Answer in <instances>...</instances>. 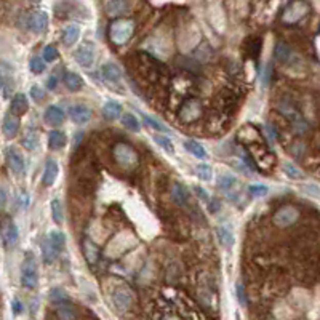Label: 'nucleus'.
<instances>
[{
  "mask_svg": "<svg viewBox=\"0 0 320 320\" xmlns=\"http://www.w3.org/2000/svg\"><path fill=\"white\" fill-rule=\"evenodd\" d=\"M135 34V23L131 19H115L109 28L111 42L115 45H125Z\"/></svg>",
  "mask_w": 320,
  "mask_h": 320,
  "instance_id": "obj_1",
  "label": "nucleus"
},
{
  "mask_svg": "<svg viewBox=\"0 0 320 320\" xmlns=\"http://www.w3.org/2000/svg\"><path fill=\"white\" fill-rule=\"evenodd\" d=\"M143 118H144V124L148 125V127H151L152 130H155V131H164V133L168 131V128H167L162 122H158L157 118L149 117V115H143Z\"/></svg>",
  "mask_w": 320,
  "mask_h": 320,
  "instance_id": "obj_41",
  "label": "nucleus"
},
{
  "mask_svg": "<svg viewBox=\"0 0 320 320\" xmlns=\"http://www.w3.org/2000/svg\"><path fill=\"white\" fill-rule=\"evenodd\" d=\"M66 144H68V136H66L64 131H61V130L50 131V135H48V148L51 151H59V149L64 148Z\"/></svg>",
  "mask_w": 320,
  "mask_h": 320,
  "instance_id": "obj_21",
  "label": "nucleus"
},
{
  "mask_svg": "<svg viewBox=\"0 0 320 320\" xmlns=\"http://www.w3.org/2000/svg\"><path fill=\"white\" fill-rule=\"evenodd\" d=\"M38 284L37 263L32 253H26V258L21 266V285L28 290H34Z\"/></svg>",
  "mask_w": 320,
  "mask_h": 320,
  "instance_id": "obj_4",
  "label": "nucleus"
},
{
  "mask_svg": "<svg viewBox=\"0 0 320 320\" xmlns=\"http://www.w3.org/2000/svg\"><path fill=\"white\" fill-rule=\"evenodd\" d=\"M154 141H155L162 149H165L167 152H170V154L175 152V144H173V141H171L167 135H154Z\"/></svg>",
  "mask_w": 320,
  "mask_h": 320,
  "instance_id": "obj_37",
  "label": "nucleus"
},
{
  "mask_svg": "<svg viewBox=\"0 0 320 320\" xmlns=\"http://www.w3.org/2000/svg\"><path fill=\"white\" fill-rule=\"evenodd\" d=\"M56 315L59 320H75V309L71 306V303H61L56 306Z\"/></svg>",
  "mask_w": 320,
  "mask_h": 320,
  "instance_id": "obj_29",
  "label": "nucleus"
},
{
  "mask_svg": "<svg viewBox=\"0 0 320 320\" xmlns=\"http://www.w3.org/2000/svg\"><path fill=\"white\" fill-rule=\"evenodd\" d=\"M184 149L188 151V152H191V154H192L194 157H197L198 160H205V158L208 157L205 148H204V146L200 144L198 141H195V139H188V141H184Z\"/></svg>",
  "mask_w": 320,
  "mask_h": 320,
  "instance_id": "obj_26",
  "label": "nucleus"
},
{
  "mask_svg": "<svg viewBox=\"0 0 320 320\" xmlns=\"http://www.w3.org/2000/svg\"><path fill=\"white\" fill-rule=\"evenodd\" d=\"M47 26H48V13L47 11L38 10V11H34L32 15L29 16V28L35 34L45 32Z\"/></svg>",
  "mask_w": 320,
  "mask_h": 320,
  "instance_id": "obj_14",
  "label": "nucleus"
},
{
  "mask_svg": "<svg viewBox=\"0 0 320 320\" xmlns=\"http://www.w3.org/2000/svg\"><path fill=\"white\" fill-rule=\"evenodd\" d=\"M45 61L40 58V56H34V58H31V63H29V69H31V72L32 74H42L44 71H45Z\"/></svg>",
  "mask_w": 320,
  "mask_h": 320,
  "instance_id": "obj_39",
  "label": "nucleus"
},
{
  "mask_svg": "<svg viewBox=\"0 0 320 320\" xmlns=\"http://www.w3.org/2000/svg\"><path fill=\"white\" fill-rule=\"evenodd\" d=\"M84 255H85V258H87V261L90 263V264H93V263H96L98 261V256H99V248H98V245L93 242L91 238H85L84 240Z\"/></svg>",
  "mask_w": 320,
  "mask_h": 320,
  "instance_id": "obj_27",
  "label": "nucleus"
},
{
  "mask_svg": "<svg viewBox=\"0 0 320 320\" xmlns=\"http://www.w3.org/2000/svg\"><path fill=\"white\" fill-rule=\"evenodd\" d=\"M284 171H285V175L291 179H304V173L290 162H284Z\"/></svg>",
  "mask_w": 320,
  "mask_h": 320,
  "instance_id": "obj_38",
  "label": "nucleus"
},
{
  "mask_svg": "<svg viewBox=\"0 0 320 320\" xmlns=\"http://www.w3.org/2000/svg\"><path fill=\"white\" fill-rule=\"evenodd\" d=\"M291 58H293V51L290 50V47L282 44V42L277 44V47H275V59L278 63H282V64H287Z\"/></svg>",
  "mask_w": 320,
  "mask_h": 320,
  "instance_id": "obj_30",
  "label": "nucleus"
},
{
  "mask_svg": "<svg viewBox=\"0 0 320 320\" xmlns=\"http://www.w3.org/2000/svg\"><path fill=\"white\" fill-rule=\"evenodd\" d=\"M112 154H114L115 162L122 168H125V170H133L138 165V154L127 143L115 144L114 149H112Z\"/></svg>",
  "mask_w": 320,
  "mask_h": 320,
  "instance_id": "obj_3",
  "label": "nucleus"
},
{
  "mask_svg": "<svg viewBox=\"0 0 320 320\" xmlns=\"http://www.w3.org/2000/svg\"><path fill=\"white\" fill-rule=\"evenodd\" d=\"M5 154H7V162H8L10 170L15 173V175H23L26 170V160L21 151L10 146V148H7Z\"/></svg>",
  "mask_w": 320,
  "mask_h": 320,
  "instance_id": "obj_9",
  "label": "nucleus"
},
{
  "mask_svg": "<svg viewBox=\"0 0 320 320\" xmlns=\"http://www.w3.org/2000/svg\"><path fill=\"white\" fill-rule=\"evenodd\" d=\"M299 218V211L295 207H282L280 210L275 211L274 215V223L278 226V228H288V226L295 224V221H298Z\"/></svg>",
  "mask_w": 320,
  "mask_h": 320,
  "instance_id": "obj_7",
  "label": "nucleus"
},
{
  "mask_svg": "<svg viewBox=\"0 0 320 320\" xmlns=\"http://www.w3.org/2000/svg\"><path fill=\"white\" fill-rule=\"evenodd\" d=\"M48 240L58 251H61L64 248V245H66V235L61 231H51L48 234Z\"/></svg>",
  "mask_w": 320,
  "mask_h": 320,
  "instance_id": "obj_34",
  "label": "nucleus"
},
{
  "mask_svg": "<svg viewBox=\"0 0 320 320\" xmlns=\"http://www.w3.org/2000/svg\"><path fill=\"white\" fill-rule=\"evenodd\" d=\"M21 143H23V146H24V148L28 149V151L37 149V146H38V136H37V133L32 131V130H28V131L24 133V136H23Z\"/></svg>",
  "mask_w": 320,
  "mask_h": 320,
  "instance_id": "obj_33",
  "label": "nucleus"
},
{
  "mask_svg": "<svg viewBox=\"0 0 320 320\" xmlns=\"http://www.w3.org/2000/svg\"><path fill=\"white\" fill-rule=\"evenodd\" d=\"M74 59L77 61L78 66H82L84 69H90L93 68L96 59V48L91 42H85L80 45L75 51H74Z\"/></svg>",
  "mask_w": 320,
  "mask_h": 320,
  "instance_id": "obj_5",
  "label": "nucleus"
},
{
  "mask_svg": "<svg viewBox=\"0 0 320 320\" xmlns=\"http://www.w3.org/2000/svg\"><path fill=\"white\" fill-rule=\"evenodd\" d=\"M0 235L4 237V242L8 247H15L16 242H18V238H19L18 226L13 223L11 219H4L2 226H0Z\"/></svg>",
  "mask_w": 320,
  "mask_h": 320,
  "instance_id": "obj_12",
  "label": "nucleus"
},
{
  "mask_svg": "<svg viewBox=\"0 0 320 320\" xmlns=\"http://www.w3.org/2000/svg\"><path fill=\"white\" fill-rule=\"evenodd\" d=\"M101 75H103V78L106 80V82H108L109 85H112V87L120 85L122 84V78H124L122 71H120V68L115 63L103 64L101 66Z\"/></svg>",
  "mask_w": 320,
  "mask_h": 320,
  "instance_id": "obj_10",
  "label": "nucleus"
},
{
  "mask_svg": "<svg viewBox=\"0 0 320 320\" xmlns=\"http://www.w3.org/2000/svg\"><path fill=\"white\" fill-rule=\"evenodd\" d=\"M63 82H64V87L68 88L69 91H80L84 88V80L78 74L75 72H66L64 77H63Z\"/></svg>",
  "mask_w": 320,
  "mask_h": 320,
  "instance_id": "obj_25",
  "label": "nucleus"
},
{
  "mask_svg": "<svg viewBox=\"0 0 320 320\" xmlns=\"http://www.w3.org/2000/svg\"><path fill=\"white\" fill-rule=\"evenodd\" d=\"M171 200L176 205H179V207H186V205H188V202H189V191H188V188H186L184 184L176 181L175 184H173V188H171Z\"/></svg>",
  "mask_w": 320,
  "mask_h": 320,
  "instance_id": "obj_19",
  "label": "nucleus"
},
{
  "mask_svg": "<svg viewBox=\"0 0 320 320\" xmlns=\"http://www.w3.org/2000/svg\"><path fill=\"white\" fill-rule=\"evenodd\" d=\"M44 118H45V122L48 125L59 127L64 122L66 114H64V111L59 108V106H48V108L45 109V112H44Z\"/></svg>",
  "mask_w": 320,
  "mask_h": 320,
  "instance_id": "obj_16",
  "label": "nucleus"
},
{
  "mask_svg": "<svg viewBox=\"0 0 320 320\" xmlns=\"http://www.w3.org/2000/svg\"><path fill=\"white\" fill-rule=\"evenodd\" d=\"M58 82H59V80H58L55 75H50V77L47 78V90H55L56 85H58Z\"/></svg>",
  "mask_w": 320,
  "mask_h": 320,
  "instance_id": "obj_48",
  "label": "nucleus"
},
{
  "mask_svg": "<svg viewBox=\"0 0 320 320\" xmlns=\"http://www.w3.org/2000/svg\"><path fill=\"white\" fill-rule=\"evenodd\" d=\"M91 109L85 104H74L69 108V118L75 125H85L91 120Z\"/></svg>",
  "mask_w": 320,
  "mask_h": 320,
  "instance_id": "obj_11",
  "label": "nucleus"
},
{
  "mask_svg": "<svg viewBox=\"0 0 320 320\" xmlns=\"http://www.w3.org/2000/svg\"><path fill=\"white\" fill-rule=\"evenodd\" d=\"M109 295H111L112 306L118 312H127L130 309V306L133 303V293L125 284L117 282L115 285H111Z\"/></svg>",
  "mask_w": 320,
  "mask_h": 320,
  "instance_id": "obj_2",
  "label": "nucleus"
},
{
  "mask_svg": "<svg viewBox=\"0 0 320 320\" xmlns=\"http://www.w3.org/2000/svg\"><path fill=\"white\" fill-rule=\"evenodd\" d=\"M103 117L106 120H117L122 117V104L118 101L109 99L103 106Z\"/></svg>",
  "mask_w": 320,
  "mask_h": 320,
  "instance_id": "obj_20",
  "label": "nucleus"
},
{
  "mask_svg": "<svg viewBox=\"0 0 320 320\" xmlns=\"http://www.w3.org/2000/svg\"><path fill=\"white\" fill-rule=\"evenodd\" d=\"M0 244H2V235H0Z\"/></svg>",
  "mask_w": 320,
  "mask_h": 320,
  "instance_id": "obj_52",
  "label": "nucleus"
},
{
  "mask_svg": "<svg viewBox=\"0 0 320 320\" xmlns=\"http://www.w3.org/2000/svg\"><path fill=\"white\" fill-rule=\"evenodd\" d=\"M248 192L253 197H263V195L268 194V188H266L264 184H251L248 188Z\"/></svg>",
  "mask_w": 320,
  "mask_h": 320,
  "instance_id": "obj_42",
  "label": "nucleus"
},
{
  "mask_svg": "<svg viewBox=\"0 0 320 320\" xmlns=\"http://www.w3.org/2000/svg\"><path fill=\"white\" fill-rule=\"evenodd\" d=\"M216 235H218V240L219 244L226 248H231L234 247L235 244V238H234V232L229 226H218L216 228Z\"/></svg>",
  "mask_w": 320,
  "mask_h": 320,
  "instance_id": "obj_23",
  "label": "nucleus"
},
{
  "mask_svg": "<svg viewBox=\"0 0 320 320\" xmlns=\"http://www.w3.org/2000/svg\"><path fill=\"white\" fill-rule=\"evenodd\" d=\"M11 309H13V314H15V315H21L23 311H24V306H23V303L19 299H13Z\"/></svg>",
  "mask_w": 320,
  "mask_h": 320,
  "instance_id": "obj_47",
  "label": "nucleus"
},
{
  "mask_svg": "<svg viewBox=\"0 0 320 320\" xmlns=\"http://www.w3.org/2000/svg\"><path fill=\"white\" fill-rule=\"evenodd\" d=\"M40 250H42V258L47 264H51V263H55L56 258H58V250L51 245V242L48 240V237H45L42 240V244H40Z\"/></svg>",
  "mask_w": 320,
  "mask_h": 320,
  "instance_id": "obj_24",
  "label": "nucleus"
},
{
  "mask_svg": "<svg viewBox=\"0 0 320 320\" xmlns=\"http://www.w3.org/2000/svg\"><path fill=\"white\" fill-rule=\"evenodd\" d=\"M120 120H122V125H124L127 130H130V131H139V130H141V122H139V118H138L135 114L125 112V114H122Z\"/></svg>",
  "mask_w": 320,
  "mask_h": 320,
  "instance_id": "obj_28",
  "label": "nucleus"
},
{
  "mask_svg": "<svg viewBox=\"0 0 320 320\" xmlns=\"http://www.w3.org/2000/svg\"><path fill=\"white\" fill-rule=\"evenodd\" d=\"M202 114V103L197 98H191L186 101L179 109V118L183 122H194Z\"/></svg>",
  "mask_w": 320,
  "mask_h": 320,
  "instance_id": "obj_6",
  "label": "nucleus"
},
{
  "mask_svg": "<svg viewBox=\"0 0 320 320\" xmlns=\"http://www.w3.org/2000/svg\"><path fill=\"white\" fill-rule=\"evenodd\" d=\"M195 175L200 181H211L213 178V168L208 164H200L195 167Z\"/></svg>",
  "mask_w": 320,
  "mask_h": 320,
  "instance_id": "obj_36",
  "label": "nucleus"
},
{
  "mask_svg": "<svg viewBox=\"0 0 320 320\" xmlns=\"http://www.w3.org/2000/svg\"><path fill=\"white\" fill-rule=\"evenodd\" d=\"M59 175V165L55 158H48L45 162V168H44V176H42V183L50 188V186L55 184L56 178Z\"/></svg>",
  "mask_w": 320,
  "mask_h": 320,
  "instance_id": "obj_15",
  "label": "nucleus"
},
{
  "mask_svg": "<svg viewBox=\"0 0 320 320\" xmlns=\"http://www.w3.org/2000/svg\"><path fill=\"white\" fill-rule=\"evenodd\" d=\"M31 98L35 101V103H40V101H44L45 98V91L40 88L38 85H34L31 87Z\"/></svg>",
  "mask_w": 320,
  "mask_h": 320,
  "instance_id": "obj_43",
  "label": "nucleus"
},
{
  "mask_svg": "<svg viewBox=\"0 0 320 320\" xmlns=\"http://www.w3.org/2000/svg\"><path fill=\"white\" fill-rule=\"evenodd\" d=\"M32 2H37V0H32Z\"/></svg>",
  "mask_w": 320,
  "mask_h": 320,
  "instance_id": "obj_53",
  "label": "nucleus"
},
{
  "mask_svg": "<svg viewBox=\"0 0 320 320\" xmlns=\"http://www.w3.org/2000/svg\"><path fill=\"white\" fill-rule=\"evenodd\" d=\"M194 191H195V194L204 200V202H208V194H207V191L204 189V188H200V186H195L194 188Z\"/></svg>",
  "mask_w": 320,
  "mask_h": 320,
  "instance_id": "obj_49",
  "label": "nucleus"
},
{
  "mask_svg": "<svg viewBox=\"0 0 320 320\" xmlns=\"http://www.w3.org/2000/svg\"><path fill=\"white\" fill-rule=\"evenodd\" d=\"M235 293H237V299H238V303L242 304V306H245L247 298H245V290H244V285H242V284H237V285H235Z\"/></svg>",
  "mask_w": 320,
  "mask_h": 320,
  "instance_id": "obj_45",
  "label": "nucleus"
},
{
  "mask_svg": "<svg viewBox=\"0 0 320 320\" xmlns=\"http://www.w3.org/2000/svg\"><path fill=\"white\" fill-rule=\"evenodd\" d=\"M50 208H51V218L56 224H61L63 219H64V211H63V204L59 198H53L51 204H50Z\"/></svg>",
  "mask_w": 320,
  "mask_h": 320,
  "instance_id": "obj_32",
  "label": "nucleus"
},
{
  "mask_svg": "<svg viewBox=\"0 0 320 320\" xmlns=\"http://www.w3.org/2000/svg\"><path fill=\"white\" fill-rule=\"evenodd\" d=\"M104 10L111 18L124 16L130 11V2L128 0H108L104 5Z\"/></svg>",
  "mask_w": 320,
  "mask_h": 320,
  "instance_id": "obj_13",
  "label": "nucleus"
},
{
  "mask_svg": "<svg viewBox=\"0 0 320 320\" xmlns=\"http://www.w3.org/2000/svg\"><path fill=\"white\" fill-rule=\"evenodd\" d=\"M58 50L56 47H53V45H47L42 51V59L45 63H53V61H56L58 59Z\"/></svg>",
  "mask_w": 320,
  "mask_h": 320,
  "instance_id": "obj_40",
  "label": "nucleus"
},
{
  "mask_svg": "<svg viewBox=\"0 0 320 320\" xmlns=\"http://www.w3.org/2000/svg\"><path fill=\"white\" fill-rule=\"evenodd\" d=\"M50 301L55 303L58 306L61 303H68L69 301V296H68V293H66L63 288L56 287V288H51L50 290Z\"/></svg>",
  "mask_w": 320,
  "mask_h": 320,
  "instance_id": "obj_35",
  "label": "nucleus"
},
{
  "mask_svg": "<svg viewBox=\"0 0 320 320\" xmlns=\"http://www.w3.org/2000/svg\"><path fill=\"white\" fill-rule=\"evenodd\" d=\"M80 38V28L77 24H69L66 26L63 31V44L64 47H74Z\"/></svg>",
  "mask_w": 320,
  "mask_h": 320,
  "instance_id": "obj_22",
  "label": "nucleus"
},
{
  "mask_svg": "<svg viewBox=\"0 0 320 320\" xmlns=\"http://www.w3.org/2000/svg\"><path fill=\"white\" fill-rule=\"evenodd\" d=\"M309 11V7L308 4H304L303 0H296V2H293L284 13V23H288V24H293V23H298L301 18L306 16V13Z\"/></svg>",
  "mask_w": 320,
  "mask_h": 320,
  "instance_id": "obj_8",
  "label": "nucleus"
},
{
  "mask_svg": "<svg viewBox=\"0 0 320 320\" xmlns=\"http://www.w3.org/2000/svg\"><path fill=\"white\" fill-rule=\"evenodd\" d=\"M82 138H84V133H82V131H78V133H77V136H75L74 149H77V148H78V144H80V141H82Z\"/></svg>",
  "mask_w": 320,
  "mask_h": 320,
  "instance_id": "obj_50",
  "label": "nucleus"
},
{
  "mask_svg": "<svg viewBox=\"0 0 320 320\" xmlns=\"http://www.w3.org/2000/svg\"><path fill=\"white\" fill-rule=\"evenodd\" d=\"M2 131H4L5 138H8V139L15 138L18 135V131H19V118L16 115H13L11 112H8L4 118Z\"/></svg>",
  "mask_w": 320,
  "mask_h": 320,
  "instance_id": "obj_17",
  "label": "nucleus"
},
{
  "mask_svg": "<svg viewBox=\"0 0 320 320\" xmlns=\"http://www.w3.org/2000/svg\"><path fill=\"white\" fill-rule=\"evenodd\" d=\"M269 80H271V66H264V71H263V75H261V84L263 87H268L269 85Z\"/></svg>",
  "mask_w": 320,
  "mask_h": 320,
  "instance_id": "obj_46",
  "label": "nucleus"
},
{
  "mask_svg": "<svg viewBox=\"0 0 320 320\" xmlns=\"http://www.w3.org/2000/svg\"><path fill=\"white\" fill-rule=\"evenodd\" d=\"M237 186V179L232 176V175H221L218 178V188L221 191H224L226 194H232V188Z\"/></svg>",
  "mask_w": 320,
  "mask_h": 320,
  "instance_id": "obj_31",
  "label": "nucleus"
},
{
  "mask_svg": "<svg viewBox=\"0 0 320 320\" xmlns=\"http://www.w3.org/2000/svg\"><path fill=\"white\" fill-rule=\"evenodd\" d=\"M0 88H2V78H0Z\"/></svg>",
  "mask_w": 320,
  "mask_h": 320,
  "instance_id": "obj_51",
  "label": "nucleus"
},
{
  "mask_svg": "<svg viewBox=\"0 0 320 320\" xmlns=\"http://www.w3.org/2000/svg\"><path fill=\"white\" fill-rule=\"evenodd\" d=\"M29 109V103H28V98H26L24 93H16L15 96L11 99V106H10V112L16 117H21L28 112Z\"/></svg>",
  "mask_w": 320,
  "mask_h": 320,
  "instance_id": "obj_18",
  "label": "nucleus"
},
{
  "mask_svg": "<svg viewBox=\"0 0 320 320\" xmlns=\"http://www.w3.org/2000/svg\"><path fill=\"white\" fill-rule=\"evenodd\" d=\"M158 320H186V318L176 311H164V314L160 315Z\"/></svg>",
  "mask_w": 320,
  "mask_h": 320,
  "instance_id": "obj_44",
  "label": "nucleus"
}]
</instances>
